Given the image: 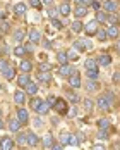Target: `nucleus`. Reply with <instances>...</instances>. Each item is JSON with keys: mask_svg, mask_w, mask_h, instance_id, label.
<instances>
[{"mask_svg": "<svg viewBox=\"0 0 120 150\" xmlns=\"http://www.w3.org/2000/svg\"><path fill=\"white\" fill-rule=\"evenodd\" d=\"M112 102H113V93L106 92L105 95H101L100 98H98V109L100 111H110Z\"/></svg>", "mask_w": 120, "mask_h": 150, "instance_id": "nucleus-1", "label": "nucleus"}, {"mask_svg": "<svg viewBox=\"0 0 120 150\" xmlns=\"http://www.w3.org/2000/svg\"><path fill=\"white\" fill-rule=\"evenodd\" d=\"M98 21L96 19H93V21H89L88 24H86V28H84V31H86V35H89V36H93V35H96L98 33Z\"/></svg>", "mask_w": 120, "mask_h": 150, "instance_id": "nucleus-2", "label": "nucleus"}, {"mask_svg": "<svg viewBox=\"0 0 120 150\" xmlns=\"http://www.w3.org/2000/svg\"><path fill=\"white\" fill-rule=\"evenodd\" d=\"M0 150H14V140L10 136H3L0 140Z\"/></svg>", "mask_w": 120, "mask_h": 150, "instance_id": "nucleus-3", "label": "nucleus"}, {"mask_svg": "<svg viewBox=\"0 0 120 150\" xmlns=\"http://www.w3.org/2000/svg\"><path fill=\"white\" fill-rule=\"evenodd\" d=\"M59 74L70 78V76H74V74H76V69H74L72 66H69V64H63V66H62V67L59 69Z\"/></svg>", "mask_w": 120, "mask_h": 150, "instance_id": "nucleus-4", "label": "nucleus"}, {"mask_svg": "<svg viewBox=\"0 0 120 150\" xmlns=\"http://www.w3.org/2000/svg\"><path fill=\"white\" fill-rule=\"evenodd\" d=\"M53 109L57 111V112H60V114H67V104H65V100H62V98H57V102L53 104Z\"/></svg>", "mask_w": 120, "mask_h": 150, "instance_id": "nucleus-5", "label": "nucleus"}, {"mask_svg": "<svg viewBox=\"0 0 120 150\" xmlns=\"http://www.w3.org/2000/svg\"><path fill=\"white\" fill-rule=\"evenodd\" d=\"M55 143H53V135L52 133H46L45 136H43V147L45 149H52Z\"/></svg>", "mask_w": 120, "mask_h": 150, "instance_id": "nucleus-6", "label": "nucleus"}, {"mask_svg": "<svg viewBox=\"0 0 120 150\" xmlns=\"http://www.w3.org/2000/svg\"><path fill=\"white\" fill-rule=\"evenodd\" d=\"M69 143H76V140L72 138V135L62 133V135H60V145H69Z\"/></svg>", "mask_w": 120, "mask_h": 150, "instance_id": "nucleus-7", "label": "nucleus"}, {"mask_svg": "<svg viewBox=\"0 0 120 150\" xmlns=\"http://www.w3.org/2000/svg\"><path fill=\"white\" fill-rule=\"evenodd\" d=\"M17 119L21 121V124H28V123H29L28 111H26V109H19V111H17Z\"/></svg>", "mask_w": 120, "mask_h": 150, "instance_id": "nucleus-8", "label": "nucleus"}, {"mask_svg": "<svg viewBox=\"0 0 120 150\" xmlns=\"http://www.w3.org/2000/svg\"><path fill=\"white\" fill-rule=\"evenodd\" d=\"M31 83V79H29V74H21L17 78V85H19L21 88H28V85Z\"/></svg>", "mask_w": 120, "mask_h": 150, "instance_id": "nucleus-9", "label": "nucleus"}, {"mask_svg": "<svg viewBox=\"0 0 120 150\" xmlns=\"http://www.w3.org/2000/svg\"><path fill=\"white\" fill-rule=\"evenodd\" d=\"M29 40H31V43L34 45V43H40L41 41V33L38 29H31L29 31Z\"/></svg>", "mask_w": 120, "mask_h": 150, "instance_id": "nucleus-10", "label": "nucleus"}, {"mask_svg": "<svg viewBox=\"0 0 120 150\" xmlns=\"http://www.w3.org/2000/svg\"><path fill=\"white\" fill-rule=\"evenodd\" d=\"M103 7H105V11H106V12H110V14H113V12L117 11V4H115L113 0H105Z\"/></svg>", "mask_w": 120, "mask_h": 150, "instance_id": "nucleus-11", "label": "nucleus"}, {"mask_svg": "<svg viewBox=\"0 0 120 150\" xmlns=\"http://www.w3.org/2000/svg\"><path fill=\"white\" fill-rule=\"evenodd\" d=\"M84 67H86V71H96V69H98V60L88 59V60L84 62Z\"/></svg>", "mask_w": 120, "mask_h": 150, "instance_id": "nucleus-12", "label": "nucleus"}, {"mask_svg": "<svg viewBox=\"0 0 120 150\" xmlns=\"http://www.w3.org/2000/svg\"><path fill=\"white\" fill-rule=\"evenodd\" d=\"M50 109H52V107H50V104L43 100V102H41V105L38 107V111H36V114H40V116H46V114L50 112Z\"/></svg>", "mask_w": 120, "mask_h": 150, "instance_id": "nucleus-13", "label": "nucleus"}, {"mask_svg": "<svg viewBox=\"0 0 120 150\" xmlns=\"http://www.w3.org/2000/svg\"><path fill=\"white\" fill-rule=\"evenodd\" d=\"M110 64H112V57L108 54H101L98 57V66H110Z\"/></svg>", "mask_w": 120, "mask_h": 150, "instance_id": "nucleus-14", "label": "nucleus"}, {"mask_svg": "<svg viewBox=\"0 0 120 150\" xmlns=\"http://www.w3.org/2000/svg\"><path fill=\"white\" fill-rule=\"evenodd\" d=\"M86 88H88L89 92H96V90L100 88L98 79H88V81H86Z\"/></svg>", "mask_w": 120, "mask_h": 150, "instance_id": "nucleus-15", "label": "nucleus"}, {"mask_svg": "<svg viewBox=\"0 0 120 150\" xmlns=\"http://www.w3.org/2000/svg\"><path fill=\"white\" fill-rule=\"evenodd\" d=\"M21 126H22V124H21L19 119H10V123H9V130L12 133H17L21 130Z\"/></svg>", "mask_w": 120, "mask_h": 150, "instance_id": "nucleus-16", "label": "nucleus"}, {"mask_svg": "<svg viewBox=\"0 0 120 150\" xmlns=\"http://www.w3.org/2000/svg\"><path fill=\"white\" fill-rule=\"evenodd\" d=\"M69 85H70L72 88H79L81 86V76L77 74V73L74 76H70V78H69Z\"/></svg>", "mask_w": 120, "mask_h": 150, "instance_id": "nucleus-17", "label": "nucleus"}, {"mask_svg": "<svg viewBox=\"0 0 120 150\" xmlns=\"http://www.w3.org/2000/svg\"><path fill=\"white\" fill-rule=\"evenodd\" d=\"M26 138H28V145H31V147H34V145H38V136L34 135V133H26Z\"/></svg>", "mask_w": 120, "mask_h": 150, "instance_id": "nucleus-18", "label": "nucleus"}, {"mask_svg": "<svg viewBox=\"0 0 120 150\" xmlns=\"http://www.w3.org/2000/svg\"><path fill=\"white\" fill-rule=\"evenodd\" d=\"M31 67H33V66H31L29 60H22V62L19 64V69L22 71V74H28V73L31 71Z\"/></svg>", "mask_w": 120, "mask_h": 150, "instance_id": "nucleus-19", "label": "nucleus"}, {"mask_svg": "<svg viewBox=\"0 0 120 150\" xmlns=\"http://www.w3.org/2000/svg\"><path fill=\"white\" fill-rule=\"evenodd\" d=\"M106 35H108V38H117L119 36V28L110 24V26L106 28Z\"/></svg>", "mask_w": 120, "mask_h": 150, "instance_id": "nucleus-20", "label": "nucleus"}, {"mask_svg": "<svg viewBox=\"0 0 120 150\" xmlns=\"http://www.w3.org/2000/svg\"><path fill=\"white\" fill-rule=\"evenodd\" d=\"M74 14H76V18H77V19H81L82 16H86V14H88V7L77 5V7H76V11H74Z\"/></svg>", "mask_w": 120, "mask_h": 150, "instance_id": "nucleus-21", "label": "nucleus"}, {"mask_svg": "<svg viewBox=\"0 0 120 150\" xmlns=\"http://www.w3.org/2000/svg\"><path fill=\"white\" fill-rule=\"evenodd\" d=\"M24 100H26V97H24L22 92H16V93H14V102H16L17 105H22V104H24Z\"/></svg>", "mask_w": 120, "mask_h": 150, "instance_id": "nucleus-22", "label": "nucleus"}, {"mask_svg": "<svg viewBox=\"0 0 120 150\" xmlns=\"http://www.w3.org/2000/svg\"><path fill=\"white\" fill-rule=\"evenodd\" d=\"M59 12H60V14H62V16H69V14H70V5H69L67 2H63V4L60 5Z\"/></svg>", "mask_w": 120, "mask_h": 150, "instance_id": "nucleus-23", "label": "nucleus"}, {"mask_svg": "<svg viewBox=\"0 0 120 150\" xmlns=\"http://www.w3.org/2000/svg\"><path fill=\"white\" fill-rule=\"evenodd\" d=\"M67 59H69L67 52H59V54H57V60H59L62 66H63V64H67Z\"/></svg>", "mask_w": 120, "mask_h": 150, "instance_id": "nucleus-24", "label": "nucleus"}, {"mask_svg": "<svg viewBox=\"0 0 120 150\" xmlns=\"http://www.w3.org/2000/svg\"><path fill=\"white\" fill-rule=\"evenodd\" d=\"M17 145H28V138H26V133H19L17 135V140H16Z\"/></svg>", "mask_w": 120, "mask_h": 150, "instance_id": "nucleus-25", "label": "nucleus"}, {"mask_svg": "<svg viewBox=\"0 0 120 150\" xmlns=\"http://www.w3.org/2000/svg\"><path fill=\"white\" fill-rule=\"evenodd\" d=\"M14 11H16V14H17V16H22V14L26 12V5H24V4H16Z\"/></svg>", "mask_w": 120, "mask_h": 150, "instance_id": "nucleus-26", "label": "nucleus"}, {"mask_svg": "<svg viewBox=\"0 0 120 150\" xmlns=\"http://www.w3.org/2000/svg\"><path fill=\"white\" fill-rule=\"evenodd\" d=\"M26 92H28L29 95H36V92H38L36 83H29V85H28V88H26Z\"/></svg>", "mask_w": 120, "mask_h": 150, "instance_id": "nucleus-27", "label": "nucleus"}, {"mask_svg": "<svg viewBox=\"0 0 120 150\" xmlns=\"http://www.w3.org/2000/svg\"><path fill=\"white\" fill-rule=\"evenodd\" d=\"M70 26H72V31H74V33H81V31H82V24H81V21H74Z\"/></svg>", "mask_w": 120, "mask_h": 150, "instance_id": "nucleus-28", "label": "nucleus"}, {"mask_svg": "<svg viewBox=\"0 0 120 150\" xmlns=\"http://www.w3.org/2000/svg\"><path fill=\"white\" fill-rule=\"evenodd\" d=\"M38 79H40V81H45V83H48V81L52 79V76H50V73H38Z\"/></svg>", "mask_w": 120, "mask_h": 150, "instance_id": "nucleus-29", "label": "nucleus"}, {"mask_svg": "<svg viewBox=\"0 0 120 150\" xmlns=\"http://www.w3.org/2000/svg\"><path fill=\"white\" fill-rule=\"evenodd\" d=\"M108 126H110V121L108 119H100L98 121V128L100 130H108Z\"/></svg>", "mask_w": 120, "mask_h": 150, "instance_id": "nucleus-30", "label": "nucleus"}, {"mask_svg": "<svg viewBox=\"0 0 120 150\" xmlns=\"http://www.w3.org/2000/svg\"><path fill=\"white\" fill-rule=\"evenodd\" d=\"M41 102H43L41 98H33V100H31V109H33V111H38V107L41 105Z\"/></svg>", "mask_w": 120, "mask_h": 150, "instance_id": "nucleus-31", "label": "nucleus"}, {"mask_svg": "<svg viewBox=\"0 0 120 150\" xmlns=\"http://www.w3.org/2000/svg\"><path fill=\"white\" fill-rule=\"evenodd\" d=\"M106 21H108V22H110L112 26H117V24H119V16H115V14H110Z\"/></svg>", "mask_w": 120, "mask_h": 150, "instance_id": "nucleus-32", "label": "nucleus"}, {"mask_svg": "<svg viewBox=\"0 0 120 150\" xmlns=\"http://www.w3.org/2000/svg\"><path fill=\"white\" fill-rule=\"evenodd\" d=\"M96 36H98V40H100V41H106V38H108V35H106V31H105V29H98Z\"/></svg>", "mask_w": 120, "mask_h": 150, "instance_id": "nucleus-33", "label": "nucleus"}, {"mask_svg": "<svg viewBox=\"0 0 120 150\" xmlns=\"http://www.w3.org/2000/svg\"><path fill=\"white\" fill-rule=\"evenodd\" d=\"M96 21H98V22H105V21H106V19H108V16H106V14H105V12H100V11H98V12H96Z\"/></svg>", "mask_w": 120, "mask_h": 150, "instance_id": "nucleus-34", "label": "nucleus"}, {"mask_svg": "<svg viewBox=\"0 0 120 150\" xmlns=\"http://www.w3.org/2000/svg\"><path fill=\"white\" fill-rule=\"evenodd\" d=\"M74 45H76L77 48H91V43H89V41H76Z\"/></svg>", "mask_w": 120, "mask_h": 150, "instance_id": "nucleus-35", "label": "nucleus"}, {"mask_svg": "<svg viewBox=\"0 0 120 150\" xmlns=\"http://www.w3.org/2000/svg\"><path fill=\"white\" fill-rule=\"evenodd\" d=\"M50 69H52L50 64H46V62H41L40 64V73H50Z\"/></svg>", "mask_w": 120, "mask_h": 150, "instance_id": "nucleus-36", "label": "nucleus"}, {"mask_svg": "<svg viewBox=\"0 0 120 150\" xmlns=\"http://www.w3.org/2000/svg\"><path fill=\"white\" fill-rule=\"evenodd\" d=\"M82 105H84V109H88V111H91V109L94 107V104H93V100H89V98H86V100H82Z\"/></svg>", "mask_w": 120, "mask_h": 150, "instance_id": "nucleus-37", "label": "nucleus"}, {"mask_svg": "<svg viewBox=\"0 0 120 150\" xmlns=\"http://www.w3.org/2000/svg\"><path fill=\"white\" fill-rule=\"evenodd\" d=\"M26 52H28V50H26V47H16V50H14V54H16L17 57H22Z\"/></svg>", "mask_w": 120, "mask_h": 150, "instance_id": "nucleus-38", "label": "nucleus"}, {"mask_svg": "<svg viewBox=\"0 0 120 150\" xmlns=\"http://www.w3.org/2000/svg\"><path fill=\"white\" fill-rule=\"evenodd\" d=\"M3 76H5L7 79H12V78H14V67H12V66H9V69L3 73Z\"/></svg>", "mask_w": 120, "mask_h": 150, "instance_id": "nucleus-39", "label": "nucleus"}, {"mask_svg": "<svg viewBox=\"0 0 120 150\" xmlns=\"http://www.w3.org/2000/svg\"><path fill=\"white\" fill-rule=\"evenodd\" d=\"M22 38H24V31H22V29H17V31L14 33V40H16V41H22Z\"/></svg>", "mask_w": 120, "mask_h": 150, "instance_id": "nucleus-40", "label": "nucleus"}, {"mask_svg": "<svg viewBox=\"0 0 120 150\" xmlns=\"http://www.w3.org/2000/svg\"><path fill=\"white\" fill-rule=\"evenodd\" d=\"M7 69H9V62H7V60H0V73L3 74Z\"/></svg>", "mask_w": 120, "mask_h": 150, "instance_id": "nucleus-41", "label": "nucleus"}, {"mask_svg": "<svg viewBox=\"0 0 120 150\" xmlns=\"http://www.w3.org/2000/svg\"><path fill=\"white\" fill-rule=\"evenodd\" d=\"M76 4L77 5H82V7H88V5L93 4V0H76Z\"/></svg>", "mask_w": 120, "mask_h": 150, "instance_id": "nucleus-42", "label": "nucleus"}, {"mask_svg": "<svg viewBox=\"0 0 120 150\" xmlns=\"http://www.w3.org/2000/svg\"><path fill=\"white\" fill-rule=\"evenodd\" d=\"M88 73V78L89 79H98V69L96 71H86Z\"/></svg>", "mask_w": 120, "mask_h": 150, "instance_id": "nucleus-43", "label": "nucleus"}, {"mask_svg": "<svg viewBox=\"0 0 120 150\" xmlns=\"http://www.w3.org/2000/svg\"><path fill=\"white\" fill-rule=\"evenodd\" d=\"M29 4H31L34 9H40L41 7V0H29Z\"/></svg>", "mask_w": 120, "mask_h": 150, "instance_id": "nucleus-44", "label": "nucleus"}, {"mask_svg": "<svg viewBox=\"0 0 120 150\" xmlns=\"http://www.w3.org/2000/svg\"><path fill=\"white\" fill-rule=\"evenodd\" d=\"M106 136H108V131H106V130H101V131L98 133V138H101V140H105Z\"/></svg>", "mask_w": 120, "mask_h": 150, "instance_id": "nucleus-45", "label": "nucleus"}, {"mask_svg": "<svg viewBox=\"0 0 120 150\" xmlns=\"http://www.w3.org/2000/svg\"><path fill=\"white\" fill-rule=\"evenodd\" d=\"M52 24H53L57 29H60V28H62V22H60L59 19H52Z\"/></svg>", "mask_w": 120, "mask_h": 150, "instance_id": "nucleus-46", "label": "nucleus"}, {"mask_svg": "<svg viewBox=\"0 0 120 150\" xmlns=\"http://www.w3.org/2000/svg\"><path fill=\"white\" fill-rule=\"evenodd\" d=\"M67 116H70V117H74V116H76V107H74V105H72V107H69Z\"/></svg>", "mask_w": 120, "mask_h": 150, "instance_id": "nucleus-47", "label": "nucleus"}, {"mask_svg": "<svg viewBox=\"0 0 120 150\" xmlns=\"http://www.w3.org/2000/svg\"><path fill=\"white\" fill-rule=\"evenodd\" d=\"M93 7H94V9H96V12H98V11H100V7H101V2H100V0H93Z\"/></svg>", "mask_w": 120, "mask_h": 150, "instance_id": "nucleus-48", "label": "nucleus"}, {"mask_svg": "<svg viewBox=\"0 0 120 150\" xmlns=\"http://www.w3.org/2000/svg\"><path fill=\"white\" fill-rule=\"evenodd\" d=\"M33 126H34V128H41V119L40 117H36V119L33 121Z\"/></svg>", "mask_w": 120, "mask_h": 150, "instance_id": "nucleus-49", "label": "nucleus"}, {"mask_svg": "<svg viewBox=\"0 0 120 150\" xmlns=\"http://www.w3.org/2000/svg\"><path fill=\"white\" fill-rule=\"evenodd\" d=\"M7 26H9V24H7V22H2V24H0V33H5V31H7V29H9V28H7Z\"/></svg>", "mask_w": 120, "mask_h": 150, "instance_id": "nucleus-50", "label": "nucleus"}, {"mask_svg": "<svg viewBox=\"0 0 120 150\" xmlns=\"http://www.w3.org/2000/svg\"><path fill=\"white\" fill-rule=\"evenodd\" d=\"M69 98H70L72 102H77V100H79V97H77L76 93H70V95H69Z\"/></svg>", "mask_w": 120, "mask_h": 150, "instance_id": "nucleus-51", "label": "nucleus"}, {"mask_svg": "<svg viewBox=\"0 0 120 150\" xmlns=\"http://www.w3.org/2000/svg\"><path fill=\"white\" fill-rule=\"evenodd\" d=\"M67 55H69V59H77V55H76V54H74V52H69V54H67Z\"/></svg>", "mask_w": 120, "mask_h": 150, "instance_id": "nucleus-52", "label": "nucleus"}, {"mask_svg": "<svg viewBox=\"0 0 120 150\" xmlns=\"http://www.w3.org/2000/svg\"><path fill=\"white\" fill-rule=\"evenodd\" d=\"M26 50L31 52V50H33V43H28V45H26Z\"/></svg>", "mask_w": 120, "mask_h": 150, "instance_id": "nucleus-53", "label": "nucleus"}, {"mask_svg": "<svg viewBox=\"0 0 120 150\" xmlns=\"http://www.w3.org/2000/svg\"><path fill=\"white\" fill-rule=\"evenodd\" d=\"M41 2L46 4V5H52V4H53V0H41Z\"/></svg>", "mask_w": 120, "mask_h": 150, "instance_id": "nucleus-54", "label": "nucleus"}, {"mask_svg": "<svg viewBox=\"0 0 120 150\" xmlns=\"http://www.w3.org/2000/svg\"><path fill=\"white\" fill-rule=\"evenodd\" d=\"M52 150H62V145H53V147H52Z\"/></svg>", "mask_w": 120, "mask_h": 150, "instance_id": "nucleus-55", "label": "nucleus"}, {"mask_svg": "<svg viewBox=\"0 0 120 150\" xmlns=\"http://www.w3.org/2000/svg\"><path fill=\"white\" fill-rule=\"evenodd\" d=\"M93 150H105V147H101V145H96V147H94Z\"/></svg>", "mask_w": 120, "mask_h": 150, "instance_id": "nucleus-56", "label": "nucleus"}, {"mask_svg": "<svg viewBox=\"0 0 120 150\" xmlns=\"http://www.w3.org/2000/svg\"><path fill=\"white\" fill-rule=\"evenodd\" d=\"M117 52H119V54H120V40H119V41H117Z\"/></svg>", "mask_w": 120, "mask_h": 150, "instance_id": "nucleus-57", "label": "nucleus"}, {"mask_svg": "<svg viewBox=\"0 0 120 150\" xmlns=\"http://www.w3.org/2000/svg\"><path fill=\"white\" fill-rule=\"evenodd\" d=\"M2 126H3V123H2V119H0V130H2Z\"/></svg>", "mask_w": 120, "mask_h": 150, "instance_id": "nucleus-58", "label": "nucleus"}, {"mask_svg": "<svg viewBox=\"0 0 120 150\" xmlns=\"http://www.w3.org/2000/svg\"><path fill=\"white\" fill-rule=\"evenodd\" d=\"M0 88H2V85H0Z\"/></svg>", "mask_w": 120, "mask_h": 150, "instance_id": "nucleus-59", "label": "nucleus"}, {"mask_svg": "<svg viewBox=\"0 0 120 150\" xmlns=\"http://www.w3.org/2000/svg\"><path fill=\"white\" fill-rule=\"evenodd\" d=\"M0 116H2V112H0Z\"/></svg>", "mask_w": 120, "mask_h": 150, "instance_id": "nucleus-60", "label": "nucleus"}]
</instances>
